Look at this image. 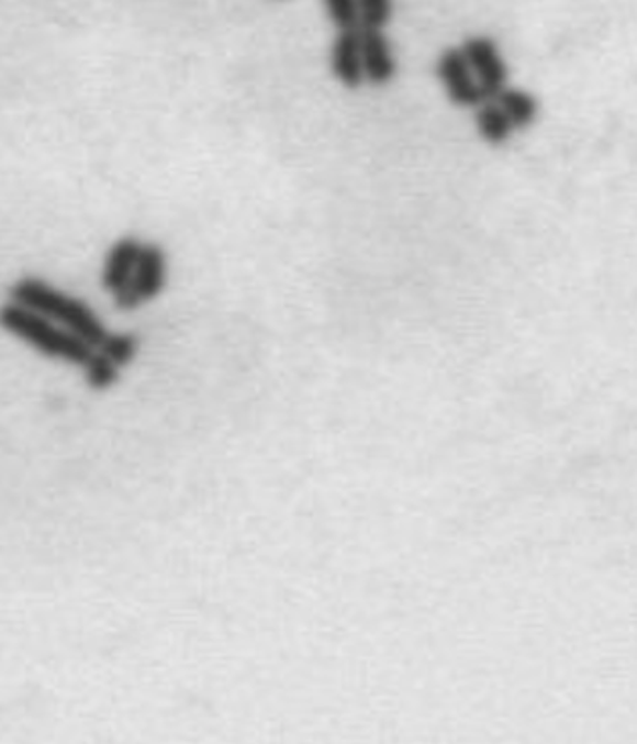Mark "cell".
Wrapping results in <instances>:
<instances>
[{
	"mask_svg": "<svg viewBox=\"0 0 637 744\" xmlns=\"http://www.w3.org/2000/svg\"><path fill=\"white\" fill-rule=\"evenodd\" d=\"M9 300L35 310L55 324L74 332L96 348L105 338L108 329L90 303L77 296L57 290L38 276H23L9 286Z\"/></svg>",
	"mask_w": 637,
	"mask_h": 744,
	"instance_id": "obj_1",
	"label": "cell"
},
{
	"mask_svg": "<svg viewBox=\"0 0 637 744\" xmlns=\"http://www.w3.org/2000/svg\"><path fill=\"white\" fill-rule=\"evenodd\" d=\"M0 330L25 342L33 351L52 360L79 368L93 351L88 342L81 341L74 332L13 300L0 303Z\"/></svg>",
	"mask_w": 637,
	"mask_h": 744,
	"instance_id": "obj_2",
	"label": "cell"
},
{
	"mask_svg": "<svg viewBox=\"0 0 637 744\" xmlns=\"http://www.w3.org/2000/svg\"><path fill=\"white\" fill-rule=\"evenodd\" d=\"M166 274H168V257H166L165 247L156 241H142L134 276L126 288L115 291L112 296L115 310L136 312L142 306L154 302L165 291Z\"/></svg>",
	"mask_w": 637,
	"mask_h": 744,
	"instance_id": "obj_3",
	"label": "cell"
},
{
	"mask_svg": "<svg viewBox=\"0 0 637 744\" xmlns=\"http://www.w3.org/2000/svg\"><path fill=\"white\" fill-rule=\"evenodd\" d=\"M435 76L447 100L458 110H476L485 100L478 79L459 47H446L435 59Z\"/></svg>",
	"mask_w": 637,
	"mask_h": 744,
	"instance_id": "obj_4",
	"label": "cell"
},
{
	"mask_svg": "<svg viewBox=\"0 0 637 744\" xmlns=\"http://www.w3.org/2000/svg\"><path fill=\"white\" fill-rule=\"evenodd\" d=\"M470 65L485 100H494L509 86V65L504 62L496 41L488 35H470L459 45Z\"/></svg>",
	"mask_w": 637,
	"mask_h": 744,
	"instance_id": "obj_5",
	"label": "cell"
},
{
	"mask_svg": "<svg viewBox=\"0 0 637 744\" xmlns=\"http://www.w3.org/2000/svg\"><path fill=\"white\" fill-rule=\"evenodd\" d=\"M360 55L365 84H369L370 88H389L395 81L399 65L384 29L360 26Z\"/></svg>",
	"mask_w": 637,
	"mask_h": 744,
	"instance_id": "obj_6",
	"label": "cell"
},
{
	"mask_svg": "<svg viewBox=\"0 0 637 744\" xmlns=\"http://www.w3.org/2000/svg\"><path fill=\"white\" fill-rule=\"evenodd\" d=\"M331 74L334 81L346 91H358L365 86L362 55H360V26L340 29L332 43Z\"/></svg>",
	"mask_w": 637,
	"mask_h": 744,
	"instance_id": "obj_7",
	"label": "cell"
},
{
	"mask_svg": "<svg viewBox=\"0 0 637 744\" xmlns=\"http://www.w3.org/2000/svg\"><path fill=\"white\" fill-rule=\"evenodd\" d=\"M142 241L134 235H122L115 240L110 249L105 253L102 267V288L110 296L115 291L126 288L130 279L134 276L138 253H141Z\"/></svg>",
	"mask_w": 637,
	"mask_h": 744,
	"instance_id": "obj_8",
	"label": "cell"
},
{
	"mask_svg": "<svg viewBox=\"0 0 637 744\" xmlns=\"http://www.w3.org/2000/svg\"><path fill=\"white\" fill-rule=\"evenodd\" d=\"M494 101L509 118L514 132H524V130L535 126L536 120L540 115V101L528 89L506 86L498 93Z\"/></svg>",
	"mask_w": 637,
	"mask_h": 744,
	"instance_id": "obj_9",
	"label": "cell"
},
{
	"mask_svg": "<svg viewBox=\"0 0 637 744\" xmlns=\"http://www.w3.org/2000/svg\"><path fill=\"white\" fill-rule=\"evenodd\" d=\"M473 127L490 148H502L514 136V127L494 100H484L473 110Z\"/></svg>",
	"mask_w": 637,
	"mask_h": 744,
	"instance_id": "obj_10",
	"label": "cell"
},
{
	"mask_svg": "<svg viewBox=\"0 0 637 744\" xmlns=\"http://www.w3.org/2000/svg\"><path fill=\"white\" fill-rule=\"evenodd\" d=\"M83 370V380L88 385V389L93 392H105L114 389L115 385L120 382V375L122 368L115 366L105 354L100 351H91L88 360L81 366Z\"/></svg>",
	"mask_w": 637,
	"mask_h": 744,
	"instance_id": "obj_11",
	"label": "cell"
},
{
	"mask_svg": "<svg viewBox=\"0 0 637 744\" xmlns=\"http://www.w3.org/2000/svg\"><path fill=\"white\" fill-rule=\"evenodd\" d=\"M96 351L105 354L115 366L126 368L136 360V356L141 353V338L134 332H110L105 334Z\"/></svg>",
	"mask_w": 637,
	"mask_h": 744,
	"instance_id": "obj_12",
	"label": "cell"
},
{
	"mask_svg": "<svg viewBox=\"0 0 637 744\" xmlns=\"http://www.w3.org/2000/svg\"><path fill=\"white\" fill-rule=\"evenodd\" d=\"M358 26L384 29L393 19V0H357Z\"/></svg>",
	"mask_w": 637,
	"mask_h": 744,
	"instance_id": "obj_13",
	"label": "cell"
},
{
	"mask_svg": "<svg viewBox=\"0 0 637 744\" xmlns=\"http://www.w3.org/2000/svg\"><path fill=\"white\" fill-rule=\"evenodd\" d=\"M324 9L338 31L358 26L357 0H324Z\"/></svg>",
	"mask_w": 637,
	"mask_h": 744,
	"instance_id": "obj_14",
	"label": "cell"
}]
</instances>
